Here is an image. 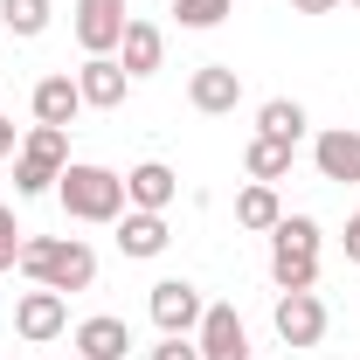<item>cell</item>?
<instances>
[{
	"label": "cell",
	"mask_w": 360,
	"mask_h": 360,
	"mask_svg": "<svg viewBox=\"0 0 360 360\" xmlns=\"http://www.w3.org/2000/svg\"><path fill=\"white\" fill-rule=\"evenodd\" d=\"M312 167H319V180H360V132H347V125L319 132Z\"/></svg>",
	"instance_id": "cell-14"
},
{
	"label": "cell",
	"mask_w": 360,
	"mask_h": 360,
	"mask_svg": "<svg viewBox=\"0 0 360 360\" xmlns=\"http://www.w3.org/2000/svg\"><path fill=\"white\" fill-rule=\"evenodd\" d=\"M125 0H77V42H84V56H118V42H125Z\"/></svg>",
	"instance_id": "cell-6"
},
{
	"label": "cell",
	"mask_w": 360,
	"mask_h": 360,
	"mask_svg": "<svg viewBox=\"0 0 360 360\" xmlns=\"http://www.w3.org/2000/svg\"><path fill=\"white\" fill-rule=\"evenodd\" d=\"M291 153H298V146H284V139H250V146H243V167H250V180H270V187H277V180L291 174Z\"/></svg>",
	"instance_id": "cell-18"
},
{
	"label": "cell",
	"mask_w": 360,
	"mask_h": 360,
	"mask_svg": "<svg viewBox=\"0 0 360 360\" xmlns=\"http://www.w3.org/2000/svg\"><path fill=\"white\" fill-rule=\"evenodd\" d=\"M77 90H84L90 111H118V104H125V90H132V77H125V63H118V56H90L84 70H77Z\"/></svg>",
	"instance_id": "cell-10"
},
{
	"label": "cell",
	"mask_w": 360,
	"mask_h": 360,
	"mask_svg": "<svg viewBox=\"0 0 360 360\" xmlns=\"http://www.w3.org/2000/svg\"><path fill=\"white\" fill-rule=\"evenodd\" d=\"M153 360H201V347H194V340H160Z\"/></svg>",
	"instance_id": "cell-26"
},
{
	"label": "cell",
	"mask_w": 360,
	"mask_h": 360,
	"mask_svg": "<svg viewBox=\"0 0 360 360\" xmlns=\"http://www.w3.org/2000/svg\"><path fill=\"white\" fill-rule=\"evenodd\" d=\"M319 222L312 215H284V222L270 229V257H319Z\"/></svg>",
	"instance_id": "cell-19"
},
{
	"label": "cell",
	"mask_w": 360,
	"mask_h": 360,
	"mask_svg": "<svg viewBox=\"0 0 360 360\" xmlns=\"http://www.w3.org/2000/svg\"><path fill=\"white\" fill-rule=\"evenodd\" d=\"M28 104H35V125H63V132H70L77 111H84V90H77V77H42Z\"/></svg>",
	"instance_id": "cell-15"
},
{
	"label": "cell",
	"mask_w": 360,
	"mask_h": 360,
	"mask_svg": "<svg viewBox=\"0 0 360 360\" xmlns=\"http://www.w3.org/2000/svg\"><path fill=\"white\" fill-rule=\"evenodd\" d=\"M194 347H201V360H250V333H243L236 305H208L194 326Z\"/></svg>",
	"instance_id": "cell-8"
},
{
	"label": "cell",
	"mask_w": 360,
	"mask_h": 360,
	"mask_svg": "<svg viewBox=\"0 0 360 360\" xmlns=\"http://www.w3.org/2000/svg\"><path fill=\"white\" fill-rule=\"evenodd\" d=\"M14 333H21L28 347H42V340H63V333H70V305H63V291H49V284L21 291V305H14Z\"/></svg>",
	"instance_id": "cell-4"
},
{
	"label": "cell",
	"mask_w": 360,
	"mask_h": 360,
	"mask_svg": "<svg viewBox=\"0 0 360 360\" xmlns=\"http://www.w3.org/2000/svg\"><path fill=\"white\" fill-rule=\"evenodd\" d=\"M180 194V174L167 160H139L132 174H125V208H146V215H167Z\"/></svg>",
	"instance_id": "cell-9"
},
{
	"label": "cell",
	"mask_w": 360,
	"mask_h": 360,
	"mask_svg": "<svg viewBox=\"0 0 360 360\" xmlns=\"http://www.w3.org/2000/svg\"><path fill=\"white\" fill-rule=\"evenodd\" d=\"M174 243V229H167V215H146V208H125L118 215V250L125 257H139V264H153L160 250Z\"/></svg>",
	"instance_id": "cell-11"
},
{
	"label": "cell",
	"mask_w": 360,
	"mask_h": 360,
	"mask_svg": "<svg viewBox=\"0 0 360 360\" xmlns=\"http://www.w3.org/2000/svg\"><path fill=\"white\" fill-rule=\"evenodd\" d=\"M340 243H347V264H360V215L347 222V236H340Z\"/></svg>",
	"instance_id": "cell-27"
},
{
	"label": "cell",
	"mask_w": 360,
	"mask_h": 360,
	"mask_svg": "<svg viewBox=\"0 0 360 360\" xmlns=\"http://www.w3.org/2000/svg\"><path fill=\"white\" fill-rule=\"evenodd\" d=\"M347 7H360V0H347Z\"/></svg>",
	"instance_id": "cell-30"
},
{
	"label": "cell",
	"mask_w": 360,
	"mask_h": 360,
	"mask_svg": "<svg viewBox=\"0 0 360 360\" xmlns=\"http://www.w3.org/2000/svg\"><path fill=\"white\" fill-rule=\"evenodd\" d=\"M125 354H132V326L125 319L97 312L77 326V360H125Z\"/></svg>",
	"instance_id": "cell-12"
},
{
	"label": "cell",
	"mask_w": 360,
	"mask_h": 360,
	"mask_svg": "<svg viewBox=\"0 0 360 360\" xmlns=\"http://www.w3.org/2000/svg\"><path fill=\"white\" fill-rule=\"evenodd\" d=\"M270 326H277L284 347H319V340H326V305H319V291H277Z\"/></svg>",
	"instance_id": "cell-5"
},
{
	"label": "cell",
	"mask_w": 360,
	"mask_h": 360,
	"mask_svg": "<svg viewBox=\"0 0 360 360\" xmlns=\"http://www.w3.org/2000/svg\"><path fill=\"white\" fill-rule=\"evenodd\" d=\"M70 360H77V354H70Z\"/></svg>",
	"instance_id": "cell-31"
},
{
	"label": "cell",
	"mask_w": 360,
	"mask_h": 360,
	"mask_svg": "<svg viewBox=\"0 0 360 360\" xmlns=\"http://www.w3.org/2000/svg\"><path fill=\"white\" fill-rule=\"evenodd\" d=\"M21 277L28 284H49V291H90L97 284V250L90 243H77V236H28L21 243Z\"/></svg>",
	"instance_id": "cell-1"
},
{
	"label": "cell",
	"mask_w": 360,
	"mask_h": 360,
	"mask_svg": "<svg viewBox=\"0 0 360 360\" xmlns=\"http://www.w3.org/2000/svg\"><path fill=\"white\" fill-rule=\"evenodd\" d=\"M270 284H277V291H312L319 284V257H270Z\"/></svg>",
	"instance_id": "cell-23"
},
{
	"label": "cell",
	"mask_w": 360,
	"mask_h": 360,
	"mask_svg": "<svg viewBox=\"0 0 360 360\" xmlns=\"http://www.w3.org/2000/svg\"><path fill=\"white\" fill-rule=\"evenodd\" d=\"M0 153H21V139H14V118H0Z\"/></svg>",
	"instance_id": "cell-29"
},
{
	"label": "cell",
	"mask_w": 360,
	"mask_h": 360,
	"mask_svg": "<svg viewBox=\"0 0 360 360\" xmlns=\"http://www.w3.org/2000/svg\"><path fill=\"white\" fill-rule=\"evenodd\" d=\"M305 125H312V118H305V104H298V97H270L264 111H257V132H264V139H284V146H298Z\"/></svg>",
	"instance_id": "cell-17"
},
{
	"label": "cell",
	"mask_w": 360,
	"mask_h": 360,
	"mask_svg": "<svg viewBox=\"0 0 360 360\" xmlns=\"http://www.w3.org/2000/svg\"><path fill=\"white\" fill-rule=\"evenodd\" d=\"M236 222L257 229V236H270V229L284 222V201H277V187H270V180H250V187L236 194Z\"/></svg>",
	"instance_id": "cell-16"
},
{
	"label": "cell",
	"mask_w": 360,
	"mask_h": 360,
	"mask_svg": "<svg viewBox=\"0 0 360 360\" xmlns=\"http://www.w3.org/2000/svg\"><path fill=\"white\" fill-rule=\"evenodd\" d=\"M49 14H56L49 0H0V21H7V35H21V42H35V35H42Z\"/></svg>",
	"instance_id": "cell-20"
},
{
	"label": "cell",
	"mask_w": 360,
	"mask_h": 360,
	"mask_svg": "<svg viewBox=\"0 0 360 360\" xmlns=\"http://www.w3.org/2000/svg\"><path fill=\"white\" fill-rule=\"evenodd\" d=\"M160 56H167V28L160 21H125V42H118V63H125V77H153L160 70Z\"/></svg>",
	"instance_id": "cell-13"
},
{
	"label": "cell",
	"mask_w": 360,
	"mask_h": 360,
	"mask_svg": "<svg viewBox=\"0 0 360 360\" xmlns=\"http://www.w3.org/2000/svg\"><path fill=\"white\" fill-rule=\"evenodd\" d=\"M146 312H153V326H160L167 340H187V333L201 326V312H208V298H201L187 277H160L153 298H146Z\"/></svg>",
	"instance_id": "cell-3"
},
{
	"label": "cell",
	"mask_w": 360,
	"mask_h": 360,
	"mask_svg": "<svg viewBox=\"0 0 360 360\" xmlns=\"http://www.w3.org/2000/svg\"><path fill=\"white\" fill-rule=\"evenodd\" d=\"M229 7H236V0H174L180 28H222V21H229Z\"/></svg>",
	"instance_id": "cell-24"
},
{
	"label": "cell",
	"mask_w": 360,
	"mask_h": 360,
	"mask_svg": "<svg viewBox=\"0 0 360 360\" xmlns=\"http://www.w3.org/2000/svg\"><path fill=\"white\" fill-rule=\"evenodd\" d=\"M56 180H63V167H49V160H28V153H14V194H21V201H35V194H56Z\"/></svg>",
	"instance_id": "cell-21"
},
{
	"label": "cell",
	"mask_w": 360,
	"mask_h": 360,
	"mask_svg": "<svg viewBox=\"0 0 360 360\" xmlns=\"http://www.w3.org/2000/svg\"><path fill=\"white\" fill-rule=\"evenodd\" d=\"M56 201H63V215L70 222H118L125 215V174H111V167H90V160H70L63 180H56Z\"/></svg>",
	"instance_id": "cell-2"
},
{
	"label": "cell",
	"mask_w": 360,
	"mask_h": 360,
	"mask_svg": "<svg viewBox=\"0 0 360 360\" xmlns=\"http://www.w3.org/2000/svg\"><path fill=\"white\" fill-rule=\"evenodd\" d=\"M21 243H28V229L14 222V208H0V270L21 264Z\"/></svg>",
	"instance_id": "cell-25"
},
{
	"label": "cell",
	"mask_w": 360,
	"mask_h": 360,
	"mask_svg": "<svg viewBox=\"0 0 360 360\" xmlns=\"http://www.w3.org/2000/svg\"><path fill=\"white\" fill-rule=\"evenodd\" d=\"M340 0H291V14H333Z\"/></svg>",
	"instance_id": "cell-28"
},
{
	"label": "cell",
	"mask_w": 360,
	"mask_h": 360,
	"mask_svg": "<svg viewBox=\"0 0 360 360\" xmlns=\"http://www.w3.org/2000/svg\"><path fill=\"white\" fill-rule=\"evenodd\" d=\"M21 153L49 160V167H70V132L63 125H35V132H21Z\"/></svg>",
	"instance_id": "cell-22"
},
{
	"label": "cell",
	"mask_w": 360,
	"mask_h": 360,
	"mask_svg": "<svg viewBox=\"0 0 360 360\" xmlns=\"http://www.w3.org/2000/svg\"><path fill=\"white\" fill-rule=\"evenodd\" d=\"M187 104H194L201 118H229V111L243 104V77H236L229 63H201V70L187 77Z\"/></svg>",
	"instance_id": "cell-7"
}]
</instances>
